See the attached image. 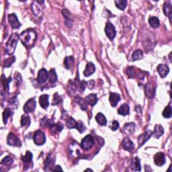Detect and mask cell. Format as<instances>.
<instances>
[{
  "label": "cell",
  "instance_id": "1",
  "mask_svg": "<svg viewBox=\"0 0 172 172\" xmlns=\"http://www.w3.org/2000/svg\"><path fill=\"white\" fill-rule=\"evenodd\" d=\"M20 38L23 45L28 48L33 47L36 40V32L32 29H28L23 31L20 36Z\"/></svg>",
  "mask_w": 172,
  "mask_h": 172
},
{
  "label": "cell",
  "instance_id": "2",
  "mask_svg": "<svg viewBox=\"0 0 172 172\" xmlns=\"http://www.w3.org/2000/svg\"><path fill=\"white\" fill-rule=\"evenodd\" d=\"M20 38V36L18 33L12 34L10 36L8 41L6 43V53L8 55H11L15 52L16 46L18 40Z\"/></svg>",
  "mask_w": 172,
  "mask_h": 172
},
{
  "label": "cell",
  "instance_id": "3",
  "mask_svg": "<svg viewBox=\"0 0 172 172\" xmlns=\"http://www.w3.org/2000/svg\"><path fill=\"white\" fill-rule=\"evenodd\" d=\"M44 1H35L32 4V10L37 17H41L43 13Z\"/></svg>",
  "mask_w": 172,
  "mask_h": 172
},
{
  "label": "cell",
  "instance_id": "4",
  "mask_svg": "<svg viewBox=\"0 0 172 172\" xmlns=\"http://www.w3.org/2000/svg\"><path fill=\"white\" fill-rule=\"evenodd\" d=\"M94 144V138L92 135L88 134V135L85 136L84 138L83 139V140L81 141V147L85 151H88L91 149L92 146Z\"/></svg>",
  "mask_w": 172,
  "mask_h": 172
},
{
  "label": "cell",
  "instance_id": "5",
  "mask_svg": "<svg viewBox=\"0 0 172 172\" xmlns=\"http://www.w3.org/2000/svg\"><path fill=\"white\" fill-rule=\"evenodd\" d=\"M34 141L37 145H43L46 142V136L45 133L41 131H37L35 132L33 137Z\"/></svg>",
  "mask_w": 172,
  "mask_h": 172
},
{
  "label": "cell",
  "instance_id": "6",
  "mask_svg": "<svg viewBox=\"0 0 172 172\" xmlns=\"http://www.w3.org/2000/svg\"><path fill=\"white\" fill-rule=\"evenodd\" d=\"M8 144L10 146H16V147H21L22 142L17 136L15 135L13 132H10L8 136Z\"/></svg>",
  "mask_w": 172,
  "mask_h": 172
},
{
  "label": "cell",
  "instance_id": "7",
  "mask_svg": "<svg viewBox=\"0 0 172 172\" xmlns=\"http://www.w3.org/2000/svg\"><path fill=\"white\" fill-rule=\"evenodd\" d=\"M36 106V102L34 98H31L28 100L24 106V111L25 113L33 112L35 110Z\"/></svg>",
  "mask_w": 172,
  "mask_h": 172
},
{
  "label": "cell",
  "instance_id": "8",
  "mask_svg": "<svg viewBox=\"0 0 172 172\" xmlns=\"http://www.w3.org/2000/svg\"><path fill=\"white\" fill-rule=\"evenodd\" d=\"M105 32L107 36H108L110 40H113L116 36V34H117V32H116L114 26L110 22H108L106 24L105 28Z\"/></svg>",
  "mask_w": 172,
  "mask_h": 172
},
{
  "label": "cell",
  "instance_id": "9",
  "mask_svg": "<svg viewBox=\"0 0 172 172\" xmlns=\"http://www.w3.org/2000/svg\"><path fill=\"white\" fill-rule=\"evenodd\" d=\"M152 134L153 132L151 131H147L145 132H144V133L140 134L138 137V143L139 145V147H142L151 138Z\"/></svg>",
  "mask_w": 172,
  "mask_h": 172
},
{
  "label": "cell",
  "instance_id": "10",
  "mask_svg": "<svg viewBox=\"0 0 172 172\" xmlns=\"http://www.w3.org/2000/svg\"><path fill=\"white\" fill-rule=\"evenodd\" d=\"M48 72L46 69L43 68V69H41V70L39 71L36 80H37V82H38L39 84H42V83H44L45 82H46V81L48 80Z\"/></svg>",
  "mask_w": 172,
  "mask_h": 172
},
{
  "label": "cell",
  "instance_id": "11",
  "mask_svg": "<svg viewBox=\"0 0 172 172\" xmlns=\"http://www.w3.org/2000/svg\"><path fill=\"white\" fill-rule=\"evenodd\" d=\"M154 163L156 166L161 167L166 163V156L162 152L156 153L154 156Z\"/></svg>",
  "mask_w": 172,
  "mask_h": 172
},
{
  "label": "cell",
  "instance_id": "12",
  "mask_svg": "<svg viewBox=\"0 0 172 172\" xmlns=\"http://www.w3.org/2000/svg\"><path fill=\"white\" fill-rule=\"evenodd\" d=\"M8 21L11 26L14 29H18L21 26V24L18 19L17 16L15 14H11L8 16Z\"/></svg>",
  "mask_w": 172,
  "mask_h": 172
},
{
  "label": "cell",
  "instance_id": "13",
  "mask_svg": "<svg viewBox=\"0 0 172 172\" xmlns=\"http://www.w3.org/2000/svg\"><path fill=\"white\" fill-rule=\"evenodd\" d=\"M122 148L124 149V150L128 151H132L134 148V143H132V141L129 138H128V137H125V138L123 139L122 142Z\"/></svg>",
  "mask_w": 172,
  "mask_h": 172
},
{
  "label": "cell",
  "instance_id": "14",
  "mask_svg": "<svg viewBox=\"0 0 172 172\" xmlns=\"http://www.w3.org/2000/svg\"><path fill=\"white\" fill-rule=\"evenodd\" d=\"M55 157L53 153H50L48 155L47 158L45 160V170L46 168H48V170L52 171V167H53V166L55 165Z\"/></svg>",
  "mask_w": 172,
  "mask_h": 172
},
{
  "label": "cell",
  "instance_id": "15",
  "mask_svg": "<svg viewBox=\"0 0 172 172\" xmlns=\"http://www.w3.org/2000/svg\"><path fill=\"white\" fill-rule=\"evenodd\" d=\"M157 71L159 73L161 78H164L167 75L169 72V68L167 65L163 64H160L157 67Z\"/></svg>",
  "mask_w": 172,
  "mask_h": 172
},
{
  "label": "cell",
  "instance_id": "16",
  "mask_svg": "<svg viewBox=\"0 0 172 172\" xmlns=\"http://www.w3.org/2000/svg\"><path fill=\"white\" fill-rule=\"evenodd\" d=\"M96 71V67H95V65H94L93 63H88L86 65L85 69L84 72H83V74H84V76L85 77H89L93 74Z\"/></svg>",
  "mask_w": 172,
  "mask_h": 172
},
{
  "label": "cell",
  "instance_id": "17",
  "mask_svg": "<svg viewBox=\"0 0 172 172\" xmlns=\"http://www.w3.org/2000/svg\"><path fill=\"white\" fill-rule=\"evenodd\" d=\"M85 101L87 102V104H89V105L94 106L97 104V101H98V99H97V94H92L88 95V96L86 97Z\"/></svg>",
  "mask_w": 172,
  "mask_h": 172
},
{
  "label": "cell",
  "instance_id": "18",
  "mask_svg": "<svg viewBox=\"0 0 172 172\" xmlns=\"http://www.w3.org/2000/svg\"><path fill=\"white\" fill-rule=\"evenodd\" d=\"M48 98H49V96L47 94H43L41 96L40 98H39V103L43 108L46 109L48 108V105H49Z\"/></svg>",
  "mask_w": 172,
  "mask_h": 172
},
{
  "label": "cell",
  "instance_id": "19",
  "mask_svg": "<svg viewBox=\"0 0 172 172\" xmlns=\"http://www.w3.org/2000/svg\"><path fill=\"white\" fill-rule=\"evenodd\" d=\"M164 133V129L161 125L157 124L155 126L154 131L153 132V135L155 138L159 139L160 136H161Z\"/></svg>",
  "mask_w": 172,
  "mask_h": 172
},
{
  "label": "cell",
  "instance_id": "20",
  "mask_svg": "<svg viewBox=\"0 0 172 172\" xmlns=\"http://www.w3.org/2000/svg\"><path fill=\"white\" fill-rule=\"evenodd\" d=\"M120 100V96L117 93H111L110 95V102L112 107L117 106L118 102Z\"/></svg>",
  "mask_w": 172,
  "mask_h": 172
},
{
  "label": "cell",
  "instance_id": "21",
  "mask_svg": "<svg viewBox=\"0 0 172 172\" xmlns=\"http://www.w3.org/2000/svg\"><path fill=\"white\" fill-rule=\"evenodd\" d=\"M131 167L132 170L136 171H140L141 170V166L140 163V159L138 157H135L134 159H132Z\"/></svg>",
  "mask_w": 172,
  "mask_h": 172
},
{
  "label": "cell",
  "instance_id": "22",
  "mask_svg": "<svg viewBox=\"0 0 172 172\" xmlns=\"http://www.w3.org/2000/svg\"><path fill=\"white\" fill-rule=\"evenodd\" d=\"M171 5L170 2H166L163 6V13L167 17H169V20H171Z\"/></svg>",
  "mask_w": 172,
  "mask_h": 172
},
{
  "label": "cell",
  "instance_id": "23",
  "mask_svg": "<svg viewBox=\"0 0 172 172\" xmlns=\"http://www.w3.org/2000/svg\"><path fill=\"white\" fill-rule=\"evenodd\" d=\"M96 120L101 126H106L107 124V119L106 118L105 116L101 112L97 114V115L96 116Z\"/></svg>",
  "mask_w": 172,
  "mask_h": 172
},
{
  "label": "cell",
  "instance_id": "24",
  "mask_svg": "<svg viewBox=\"0 0 172 172\" xmlns=\"http://www.w3.org/2000/svg\"><path fill=\"white\" fill-rule=\"evenodd\" d=\"M118 113L120 115L127 116L130 113V108L129 106L127 104H124L118 108Z\"/></svg>",
  "mask_w": 172,
  "mask_h": 172
},
{
  "label": "cell",
  "instance_id": "25",
  "mask_svg": "<svg viewBox=\"0 0 172 172\" xmlns=\"http://www.w3.org/2000/svg\"><path fill=\"white\" fill-rule=\"evenodd\" d=\"M32 157H33L32 153L31 152H30L29 151H27L25 155L22 157V160L25 165H28L32 162Z\"/></svg>",
  "mask_w": 172,
  "mask_h": 172
},
{
  "label": "cell",
  "instance_id": "26",
  "mask_svg": "<svg viewBox=\"0 0 172 172\" xmlns=\"http://www.w3.org/2000/svg\"><path fill=\"white\" fill-rule=\"evenodd\" d=\"M30 124H31V118L27 114V113H26L21 117V126L28 127H29Z\"/></svg>",
  "mask_w": 172,
  "mask_h": 172
},
{
  "label": "cell",
  "instance_id": "27",
  "mask_svg": "<svg viewBox=\"0 0 172 172\" xmlns=\"http://www.w3.org/2000/svg\"><path fill=\"white\" fill-rule=\"evenodd\" d=\"M63 129V125L61 123L58 122L57 124H55L52 127L50 128V131L53 134H54L61 132Z\"/></svg>",
  "mask_w": 172,
  "mask_h": 172
},
{
  "label": "cell",
  "instance_id": "28",
  "mask_svg": "<svg viewBox=\"0 0 172 172\" xmlns=\"http://www.w3.org/2000/svg\"><path fill=\"white\" fill-rule=\"evenodd\" d=\"M135 130V124L133 122L127 123L124 126V131L127 134H132Z\"/></svg>",
  "mask_w": 172,
  "mask_h": 172
},
{
  "label": "cell",
  "instance_id": "29",
  "mask_svg": "<svg viewBox=\"0 0 172 172\" xmlns=\"http://www.w3.org/2000/svg\"><path fill=\"white\" fill-rule=\"evenodd\" d=\"M149 23L151 26L153 28H157L160 25L159 20L157 17H155V16H151L149 18Z\"/></svg>",
  "mask_w": 172,
  "mask_h": 172
},
{
  "label": "cell",
  "instance_id": "30",
  "mask_svg": "<svg viewBox=\"0 0 172 172\" xmlns=\"http://www.w3.org/2000/svg\"><path fill=\"white\" fill-rule=\"evenodd\" d=\"M145 94L149 98H153L155 96V90L153 89L149 83H147L145 86Z\"/></svg>",
  "mask_w": 172,
  "mask_h": 172
},
{
  "label": "cell",
  "instance_id": "31",
  "mask_svg": "<svg viewBox=\"0 0 172 172\" xmlns=\"http://www.w3.org/2000/svg\"><path fill=\"white\" fill-rule=\"evenodd\" d=\"M64 64L67 69H71L74 65V58L72 56L65 57L64 60Z\"/></svg>",
  "mask_w": 172,
  "mask_h": 172
},
{
  "label": "cell",
  "instance_id": "32",
  "mask_svg": "<svg viewBox=\"0 0 172 172\" xmlns=\"http://www.w3.org/2000/svg\"><path fill=\"white\" fill-rule=\"evenodd\" d=\"M13 115V112L11 110L10 108H6L5 110H4V112H3V120L4 124H7L8 122V119L9 117H11Z\"/></svg>",
  "mask_w": 172,
  "mask_h": 172
},
{
  "label": "cell",
  "instance_id": "33",
  "mask_svg": "<svg viewBox=\"0 0 172 172\" xmlns=\"http://www.w3.org/2000/svg\"><path fill=\"white\" fill-rule=\"evenodd\" d=\"M62 14H63V15L64 16V18L66 19V22H65L66 25L67 24V23L69 22V26H70V27H71L72 26L70 24V23H71V24L73 23V20H72V18H71L70 12H69V11L67 10H66V9H65V10H62Z\"/></svg>",
  "mask_w": 172,
  "mask_h": 172
},
{
  "label": "cell",
  "instance_id": "34",
  "mask_svg": "<svg viewBox=\"0 0 172 172\" xmlns=\"http://www.w3.org/2000/svg\"><path fill=\"white\" fill-rule=\"evenodd\" d=\"M57 73L55 71V69H50L48 72V80L50 83H54L57 81Z\"/></svg>",
  "mask_w": 172,
  "mask_h": 172
},
{
  "label": "cell",
  "instance_id": "35",
  "mask_svg": "<svg viewBox=\"0 0 172 172\" xmlns=\"http://www.w3.org/2000/svg\"><path fill=\"white\" fill-rule=\"evenodd\" d=\"M11 81V78L9 77L8 79H6L4 75L1 76V83L3 85L4 90H5L6 92H8L9 90V83H10V81Z\"/></svg>",
  "mask_w": 172,
  "mask_h": 172
},
{
  "label": "cell",
  "instance_id": "36",
  "mask_svg": "<svg viewBox=\"0 0 172 172\" xmlns=\"http://www.w3.org/2000/svg\"><path fill=\"white\" fill-rule=\"evenodd\" d=\"M41 126H45L48 128L52 127L55 124V122L52 119H48V118H43L41 122Z\"/></svg>",
  "mask_w": 172,
  "mask_h": 172
},
{
  "label": "cell",
  "instance_id": "37",
  "mask_svg": "<svg viewBox=\"0 0 172 172\" xmlns=\"http://www.w3.org/2000/svg\"><path fill=\"white\" fill-rule=\"evenodd\" d=\"M75 101L77 102V103L80 106L81 108L82 109V110H85L87 109V102L85 100H83V98H81V97H79V96H77L76 98H75Z\"/></svg>",
  "mask_w": 172,
  "mask_h": 172
},
{
  "label": "cell",
  "instance_id": "38",
  "mask_svg": "<svg viewBox=\"0 0 172 172\" xmlns=\"http://www.w3.org/2000/svg\"><path fill=\"white\" fill-rule=\"evenodd\" d=\"M143 52L141 50H136L132 55V61H138L143 58Z\"/></svg>",
  "mask_w": 172,
  "mask_h": 172
},
{
  "label": "cell",
  "instance_id": "39",
  "mask_svg": "<svg viewBox=\"0 0 172 172\" xmlns=\"http://www.w3.org/2000/svg\"><path fill=\"white\" fill-rule=\"evenodd\" d=\"M163 117L166 118H169L171 117L172 115V110H171V107L170 106H168L166 107V108L164 109V110L163 111L162 113Z\"/></svg>",
  "mask_w": 172,
  "mask_h": 172
},
{
  "label": "cell",
  "instance_id": "40",
  "mask_svg": "<svg viewBox=\"0 0 172 172\" xmlns=\"http://www.w3.org/2000/svg\"><path fill=\"white\" fill-rule=\"evenodd\" d=\"M66 124L69 129H75L77 122L73 117H69L67 120Z\"/></svg>",
  "mask_w": 172,
  "mask_h": 172
},
{
  "label": "cell",
  "instance_id": "41",
  "mask_svg": "<svg viewBox=\"0 0 172 172\" xmlns=\"http://www.w3.org/2000/svg\"><path fill=\"white\" fill-rule=\"evenodd\" d=\"M115 4L117 8L121 10H124L125 8H126L127 5V1L126 0H122V1H115Z\"/></svg>",
  "mask_w": 172,
  "mask_h": 172
},
{
  "label": "cell",
  "instance_id": "42",
  "mask_svg": "<svg viewBox=\"0 0 172 172\" xmlns=\"http://www.w3.org/2000/svg\"><path fill=\"white\" fill-rule=\"evenodd\" d=\"M13 161H13L12 158L8 155V156L5 157L3 159H2L1 163V165H4V166H9L13 163Z\"/></svg>",
  "mask_w": 172,
  "mask_h": 172
},
{
  "label": "cell",
  "instance_id": "43",
  "mask_svg": "<svg viewBox=\"0 0 172 172\" xmlns=\"http://www.w3.org/2000/svg\"><path fill=\"white\" fill-rule=\"evenodd\" d=\"M15 61H16V57H14H14H12L6 59L4 62V67H10L11 65H12L15 62Z\"/></svg>",
  "mask_w": 172,
  "mask_h": 172
},
{
  "label": "cell",
  "instance_id": "44",
  "mask_svg": "<svg viewBox=\"0 0 172 172\" xmlns=\"http://www.w3.org/2000/svg\"><path fill=\"white\" fill-rule=\"evenodd\" d=\"M78 130V131L80 132V133H83V132L85 131L86 128L85 127L84 124H83V122L80 121V120H79V121L77 122V125H76V128Z\"/></svg>",
  "mask_w": 172,
  "mask_h": 172
},
{
  "label": "cell",
  "instance_id": "45",
  "mask_svg": "<svg viewBox=\"0 0 172 172\" xmlns=\"http://www.w3.org/2000/svg\"><path fill=\"white\" fill-rule=\"evenodd\" d=\"M62 102V98L61 97L59 96L58 93H56V94L54 95V97H53V106H55L59 104V103H61Z\"/></svg>",
  "mask_w": 172,
  "mask_h": 172
},
{
  "label": "cell",
  "instance_id": "46",
  "mask_svg": "<svg viewBox=\"0 0 172 172\" xmlns=\"http://www.w3.org/2000/svg\"><path fill=\"white\" fill-rule=\"evenodd\" d=\"M14 78L16 80V84L17 86H19L22 82V77L20 74L18 72H16L14 75Z\"/></svg>",
  "mask_w": 172,
  "mask_h": 172
},
{
  "label": "cell",
  "instance_id": "47",
  "mask_svg": "<svg viewBox=\"0 0 172 172\" xmlns=\"http://www.w3.org/2000/svg\"><path fill=\"white\" fill-rule=\"evenodd\" d=\"M127 73L130 78L134 77V68L133 67H129L127 69Z\"/></svg>",
  "mask_w": 172,
  "mask_h": 172
},
{
  "label": "cell",
  "instance_id": "48",
  "mask_svg": "<svg viewBox=\"0 0 172 172\" xmlns=\"http://www.w3.org/2000/svg\"><path fill=\"white\" fill-rule=\"evenodd\" d=\"M119 128V122L117 120H114L112 123V127H111V130L113 131H117V130Z\"/></svg>",
  "mask_w": 172,
  "mask_h": 172
},
{
  "label": "cell",
  "instance_id": "49",
  "mask_svg": "<svg viewBox=\"0 0 172 172\" xmlns=\"http://www.w3.org/2000/svg\"><path fill=\"white\" fill-rule=\"evenodd\" d=\"M94 84H95V82H94V80H90V81H88V82H87V87L90 90H92V89H93V88H94Z\"/></svg>",
  "mask_w": 172,
  "mask_h": 172
},
{
  "label": "cell",
  "instance_id": "50",
  "mask_svg": "<svg viewBox=\"0 0 172 172\" xmlns=\"http://www.w3.org/2000/svg\"><path fill=\"white\" fill-rule=\"evenodd\" d=\"M59 170L60 171H63L61 166H56L55 167H53V168L52 169V171H59Z\"/></svg>",
  "mask_w": 172,
  "mask_h": 172
},
{
  "label": "cell",
  "instance_id": "51",
  "mask_svg": "<svg viewBox=\"0 0 172 172\" xmlns=\"http://www.w3.org/2000/svg\"><path fill=\"white\" fill-rule=\"evenodd\" d=\"M92 171V169H86V170H85V171Z\"/></svg>",
  "mask_w": 172,
  "mask_h": 172
},
{
  "label": "cell",
  "instance_id": "52",
  "mask_svg": "<svg viewBox=\"0 0 172 172\" xmlns=\"http://www.w3.org/2000/svg\"><path fill=\"white\" fill-rule=\"evenodd\" d=\"M171 53H170V54H169V60H170V61H171Z\"/></svg>",
  "mask_w": 172,
  "mask_h": 172
}]
</instances>
